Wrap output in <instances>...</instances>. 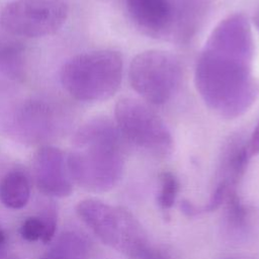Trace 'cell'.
<instances>
[{"label": "cell", "mask_w": 259, "mask_h": 259, "mask_svg": "<svg viewBox=\"0 0 259 259\" xmlns=\"http://www.w3.org/2000/svg\"><path fill=\"white\" fill-rule=\"evenodd\" d=\"M226 209L223 217L224 235L232 242L246 240L253 230V214L237 194L231 192L226 198Z\"/></svg>", "instance_id": "obj_11"}, {"label": "cell", "mask_w": 259, "mask_h": 259, "mask_svg": "<svg viewBox=\"0 0 259 259\" xmlns=\"http://www.w3.org/2000/svg\"><path fill=\"white\" fill-rule=\"evenodd\" d=\"M123 64L119 53L99 50L70 59L61 69V83L75 99L84 102L102 101L118 90Z\"/></svg>", "instance_id": "obj_3"}, {"label": "cell", "mask_w": 259, "mask_h": 259, "mask_svg": "<svg viewBox=\"0 0 259 259\" xmlns=\"http://www.w3.org/2000/svg\"><path fill=\"white\" fill-rule=\"evenodd\" d=\"M23 48L15 41H0V72L10 79L23 76Z\"/></svg>", "instance_id": "obj_15"}, {"label": "cell", "mask_w": 259, "mask_h": 259, "mask_svg": "<svg viewBox=\"0 0 259 259\" xmlns=\"http://www.w3.org/2000/svg\"><path fill=\"white\" fill-rule=\"evenodd\" d=\"M247 150L250 157L259 154V122L255 126L248 143H247Z\"/></svg>", "instance_id": "obj_19"}, {"label": "cell", "mask_w": 259, "mask_h": 259, "mask_svg": "<svg viewBox=\"0 0 259 259\" xmlns=\"http://www.w3.org/2000/svg\"><path fill=\"white\" fill-rule=\"evenodd\" d=\"M179 190V183L174 174L164 172L161 176V187L158 203L163 209H169L174 204Z\"/></svg>", "instance_id": "obj_16"}, {"label": "cell", "mask_w": 259, "mask_h": 259, "mask_svg": "<svg viewBox=\"0 0 259 259\" xmlns=\"http://www.w3.org/2000/svg\"><path fill=\"white\" fill-rule=\"evenodd\" d=\"M30 197V182L20 170L8 172L0 182V200L8 208L24 207Z\"/></svg>", "instance_id": "obj_13"}, {"label": "cell", "mask_w": 259, "mask_h": 259, "mask_svg": "<svg viewBox=\"0 0 259 259\" xmlns=\"http://www.w3.org/2000/svg\"><path fill=\"white\" fill-rule=\"evenodd\" d=\"M6 235L3 229L0 227V245H6Z\"/></svg>", "instance_id": "obj_22"}, {"label": "cell", "mask_w": 259, "mask_h": 259, "mask_svg": "<svg viewBox=\"0 0 259 259\" xmlns=\"http://www.w3.org/2000/svg\"><path fill=\"white\" fill-rule=\"evenodd\" d=\"M115 125L121 138L156 157H167L173 150V138L166 123L145 103L120 98L114 107Z\"/></svg>", "instance_id": "obj_6"}, {"label": "cell", "mask_w": 259, "mask_h": 259, "mask_svg": "<svg viewBox=\"0 0 259 259\" xmlns=\"http://www.w3.org/2000/svg\"><path fill=\"white\" fill-rule=\"evenodd\" d=\"M88 253L86 239L77 232L68 231L58 237L40 259H87Z\"/></svg>", "instance_id": "obj_14"}, {"label": "cell", "mask_w": 259, "mask_h": 259, "mask_svg": "<svg viewBox=\"0 0 259 259\" xmlns=\"http://www.w3.org/2000/svg\"><path fill=\"white\" fill-rule=\"evenodd\" d=\"M128 80L133 89L145 100L160 105L170 101L182 80L179 61L170 53L149 50L131 62Z\"/></svg>", "instance_id": "obj_5"}, {"label": "cell", "mask_w": 259, "mask_h": 259, "mask_svg": "<svg viewBox=\"0 0 259 259\" xmlns=\"http://www.w3.org/2000/svg\"><path fill=\"white\" fill-rule=\"evenodd\" d=\"M6 245H0V259H7L6 257V251H5Z\"/></svg>", "instance_id": "obj_23"}, {"label": "cell", "mask_w": 259, "mask_h": 259, "mask_svg": "<svg viewBox=\"0 0 259 259\" xmlns=\"http://www.w3.org/2000/svg\"><path fill=\"white\" fill-rule=\"evenodd\" d=\"M46 226L42 218L39 217H29L27 218L20 227V235L21 237L28 241H42L45 236Z\"/></svg>", "instance_id": "obj_17"}, {"label": "cell", "mask_w": 259, "mask_h": 259, "mask_svg": "<svg viewBox=\"0 0 259 259\" xmlns=\"http://www.w3.org/2000/svg\"><path fill=\"white\" fill-rule=\"evenodd\" d=\"M253 20H254V23H255V25H256L257 29L259 30V12H257V13L254 15Z\"/></svg>", "instance_id": "obj_24"}, {"label": "cell", "mask_w": 259, "mask_h": 259, "mask_svg": "<svg viewBox=\"0 0 259 259\" xmlns=\"http://www.w3.org/2000/svg\"><path fill=\"white\" fill-rule=\"evenodd\" d=\"M125 7L134 23L148 34L166 35L182 26L189 30L182 5L175 0H125Z\"/></svg>", "instance_id": "obj_9"}, {"label": "cell", "mask_w": 259, "mask_h": 259, "mask_svg": "<svg viewBox=\"0 0 259 259\" xmlns=\"http://www.w3.org/2000/svg\"><path fill=\"white\" fill-rule=\"evenodd\" d=\"M249 158L247 144L240 139L229 143L223 152L217 183L225 185L230 190H237V185L247 168Z\"/></svg>", "instance_id": "obj_12"}, {"label": "cell", "mask_w": 259, "mask_h": 259, "mask_svg": "<svg viewBox=\"0 0 259 259\" xmlns=\"http://www.w3.org/2000/svg\"><path fill=\"white\" fill-rule=\"evenodd\" d=\"M137 259H170V258L161 251L149 249L145 254H143L141 257Z\"/></svg>", "instance_id": "obj_20"}, {"label": "cell", "mask_w": 259, "mask_h": 259, "mask_svg": "<svg viewBox=\"0 0 259 259\" xmlns=\"http://www.w3.org/2000/svg\"><path fill=\"white\" fill-rule=\"evenodd\" d=\"M254 41L246 15L223 19L208 36L195 66L194 81L203 102L218 115L236 118L259 95L253 74Z\"/></svg>", "instance_id": "obj_1"}, {"label": "cell", "mask_w": 259, "mask_h": 259, "mask_svg": "<svg viewBox=\"0 0 259 259\" xmlns=\"http://www.w3.org/2000/svg\"><path fill=\"white\" fill-rule=\"evenodd\" d=\"M68 13L67 0H13L2 9L0 23L13 35L41 37L59 30Z\"/></svg>", "instance_id": "obj_7"}, {"label": "cell", "mask_w": 259, "mask_h": 259, "mask_svg": "<svg viewBox=\"0 0 259 259\" xmlns=\"http://www.w3.org/2000/svg\"><path fill=\"white\" fill-rule=\"evenodd\" d=\"M122 138L104 117L83 123L73 137V150L67 158L70 176L82 187L106 191L119 181L124 166Z\"/></svg>", "instance_id": "obj_2"}, {"label": "cell", "mask_w": 259, "mask_h": 259, "mask_svg": "<svg viewBox=\"0 0 259 259\" xmlns=\"http://www.w3.org/2000/svg\"><path fill=\"white\" fill-rule=\"evenodd\" d=\"M223 259H256L255 257L253 256H250V255H244V254H235V255H230V256H227Z\"/></svg>", "instance_id": "obj_21"}, {"label": "cell", "mask_w": 259, "mask_h": 259, "mask_svg": "<svg viewBox=\"0 0 259 259\" xmlns=\"http://www.w3.org/2000/svg\"><path fill=\"white\" fill-rule=\"evenodd\" d=\"M82 222L105 245L130 257L139 258L149 248L145 230L125 208L88 198L77 204Z\"/></svg>", "instance_id": "obj_4"}, {"label": "cell", "mask_w": 259, "mask_h": 259, "mask_svg": "<svg viewBox=\"0 0 259 259\" xmlns=\"http://www.w3.org/2000/svg\"><path fill=\"white\" fill-rule=\"evenodd\" d=\"M34 180L38 189L50 196L66 197L73 185L63 152L53 146L40 147L33 158Z\"/></svg>", "instance_id": "obj_10"}, {"label": "cell", "mask_w": 259, "mask_h": 259, "mask_svg": "<svg viewBox=\"0 0 259 259\" xmlns=\"http://www.w3.org/2000/svg\"><path fill=\"white\" fill-rule=\"evenodd\" d=\"M44 220L45 226H46V231H45V236L41 242L44 243H50L56 233V228H57V218L55 214V211L51 208H49L42 215H40Z\"/></svg>", "instance_id": "obj_18"}, {"label": "cell", "mask_w": 259, "mask_h": 259, "mask_svg": "<svg viewBox=\"0 0 259 259\" xmlns=\"http://www.w3.org/2000/svg\"><path fill=\"white\" fill-rule=\"evenodd\" d=\"M57 124V113L50 103L30 99L22 102L11 112L6 128L13 139L32 145L54 136Z\"/></svg>", "instance_id": "obj_8"}]
</instances>
